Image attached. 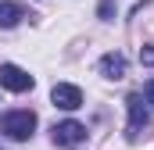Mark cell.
Segmentation results:
<instances>
[{
  "mask_svg": "<svg viewBox=\"0 0 154 150\" xmlns=\"http://www.w3.org/2000/svg\"><path fill=\"white\" fill-rule=\"evenodd\" d=\"M100 75L104 79H122L125 75V57L122 54H104L100 57Z\"/></svg>",
  "mask_w": 154,
  "mask_h": 150,
  "instance_id": "cell-7",
  "label": "cell"
},
{
  "mask_svg": "<svg viewBox=\"0 0 154 150\" xmlns=\"http://www.w3.org/2000/svg\"><path fill=\"white\" fill-rule=\"evenodd\" d=\"M100 18H104V22L115 18V0H100Z\"/></svg>",
  "mask_w": 154,
  "mask_h": 150,
  "instance_id": "cell-8",
  "label": "cell"
},
{
  "mask_svg": "<svg viewBox=\"0 0 154 150\" xmlns=\"http://www.w3.org/2000/svg\"><path fill=\"white\" fill-rule=\"evenodd\" d=\"M36 129V114L32 111H7L4 114V132L11 140H29Z\"/></svg>",
  "mask_w": 154,
  "mask_h": 150,
  "instance_id": "cell-2",
  "label": "cell"
},
{
  "mask_svg": "<svg viewBox=\"0 0 154 150\" xmlns=\"http://www.w3.org/2000/svg\"><path fill=\"white\" fill-rule=\"evenodd\" d=\"M50 132H54V143L57 147H79L86 140V125H79V122H57Z\"/></svg>",
  "mask_w": 154,
  "mask_h": 150,
  "instance_id": "cell-5",
  "label": "cell"
},
{
  "mask_svg": "<svg viewBox=\"0 0 154 150\" xmlns=\"http://www.w3.org/2000/svg\"><path fill=\"white\" fill-rule=\"evenodd\" d=\"M143 97H147V104H151V107H154V79H151V82H147V89H143Z\"/></svg>",
  "mask_w": 154,
  "mask_h": 150,
  "instance_id": "cell-10",
  "label": "cell"
},
{
  "mask_svg": "<svg viewBox=\"0 0 154 150\" xmlns=\"http://www.w3.org/2000/svg\"><path fill=\"white\" fill-rule=\"evenodd\" d=\"M140 61H143V64H154V46H147V50H140Z\"/></svg>",
  "mask_w": 154,
  "mask_h": 150,
  "instance_id": "cell-9",
  "label": "cell"
},
{
  "mask_svg": "<svg viewBox=\"0 0 154 150\" xmlns=\"http://www.w3.org/2000/svg\"><path fill=\"white\" fill-rule=\"evenodd\" d=\"M125 107H129V140H140V132H151V114L143 107V97L140 93H129L125 97Z\"/></svg>",
  "mask_w": 154,
  "mask_h": 150,
  "instance_id": "cell-1",
  "label": "cell"
},
{
  "mask_svg": "<svg viewBox=\"0 0 154 150\" xmlns=\"http://www.w3.org/2000/svg\"><path fill=\"white\" fill-rule=\"evenodd\" d=\"M25 18V7L14 4V0H0V29H11Z\"/></svg>",
  "mask_w": 154,
  "mask_h": 150,
  "instance_id": "cell-6",
  "label": "cell"
},
{
  "mask_svg": "<svg viewBox=\"0 0 154 150\" xmlns=\"http://www.w3.org/2000/svg\"><path fill=\"white\" fill-rule=\"evenodd\" d=\"M50 100H54V107H61V111H75V107H82V89L72 86V82H57V86L50 89Z\"/></svg>",
  "mask_w": 154,
  "mask_h": 150,
  "instance_id": "cell-4",
  "label": "cell"
},
{
  "mask_svg": "<svg viewBox=\"0 0 154 150\" xmlns=\"http://www.w3.org/2000/svg\"><path fill=\"white\" fill-rule=\"evenodd\" d=\"M0 86L11 93H29L32 89V75L18 64H0Z\"/></svg>",
  "mask_w": 154,
  "mask_h": 150,
  "instance_id": "cell-3",
  "label": "cell"
}]
</instances>
